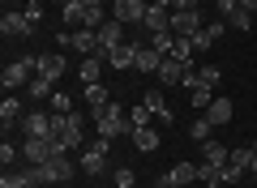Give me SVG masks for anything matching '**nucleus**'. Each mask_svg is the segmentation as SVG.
<instances>
[{"label":"nucleus","mask_w":257,"mask_h":188,"mask_svg":"<svg viewBox=\"0 0 257 188\" xmlns=\"http://www.w3.org/2000/svg\"><path fill=\"white\" fill-rule=\"evenodd\" d=\"M107 154H111V141L99 137V141L82 154V171H86V175H103V171H107Z\"/></svg>","instance_id":"6e6552de"},{"label":"nucleus","mask_w":257,"mask_h":188,"mask_svg":"<svg viewBox=\"0 0 257 188\" xmlns=\"http://www.w3.org/2000/svg\"><path fill=\"white\" fill-rule=\"evenodd\" d=\"M155 188H189V184H180V179H172V171H167V175H159V184Z\"/></svg>","instance_id":"37998d69"},{"label":"nucleus","mask_w":257,"mask_h":188,"mask_svg":"<svg viewBox=\"0 0 257 188\" xmlns=\"http://www.w3.org/2000/svg\"><path fill=\"white\" fill-rule=\"evenodd\" d=\"M202 9H172V22H167V30H172L176 39H193L197 30H202Z\"/></svg>","instance_id":"7ed1b4c3"},{"label":"nucleus","mask_w":257,"mask_h":188,"mask_svg":"<svg viewBox=\"0 0 257 188\" xmlns=\"http://www.w3.org/2000/svg\"><path fill=\"white\" fill-rule=\"evenodd\" d=\"M197 77H202L206 86H214V90H219V81H223V69H219V64H202V69H197Z\"/></svg>","instance_id":"473e14b6"},{"label":"nucleus","mask_w":257,"mask_h":188,"mask_svg":"<svg viewBox=\"0 0 257 188\" xmlns=\"http://www.w3.org/2000/svg\"><path fill=\"white\" fill-rule=\"evenodd\" d=\"M18 145H13V141H5V145H0V162H5V167H13V162H18Z\"/></svg>","instance_id":"58836bf2"},{"label":"nucleus","mask_w":257,"mask_h":188,"mask_svg":"<svg viewBox=\"0 0 257 188\" xmlns=\"http://www.w3.org/2000/svg\"><path fill=\"white\" fill-rule=\"evenodd\" d=\"M150 47H155V52H163V56H172L176 35H172V30H159V35H150Z\"/></svg>","instance_id":"7c9ffc66"},{"label":"nucleus","mask_w":257,"mask_h":188,"mask_svg":"<svg viewBox=\"0 0 257 188\" xmlns=\"http://www.w3.org/2000/svg\"><path fill=\"white\" fill-rule=\"evenodd\" d=\"M142 103L150 107V116H155L159 124H172V107L163 103V94H159V90H146V99H142Z\"/></svg>","instance_id":"6ab92c4d"},{"label":"nucleus","mask_w":257,"mask_h":188,"mask_svg":"<svg viewBox=\"0 0 257 188\" xmlns=\"http://www.w3.org/2000/svg\"><path fill=\"white\" fill-rule=\"evenodd\" d=\"M227 162H236V167H244V171H248V167H253V145H236Z\"/></svg>","instance_id":"72a5a7b5"},{"label":"nucleus","mask_w":257,"mask_h":188,"mask_svg":"<svg viewBox=\"0 0 257 188\" xmlns=\"http://www.w3.org/2000/svg\"><path fill=\"white\" fill-rule=\"evenodd\" d=\"M223 30H227V22H206L202 30H197V35H193V47H197V52H206V47H214L223 39Z\"/></svg>","instance_id":"dca6fc26"},{"label":"nucleus","mask_w":257,"mask_h":188,"mask_svg":"<svg viewBox=\"0 0 257 188\" xmlns=\"http://www.w3.org/2000/svg\"><path fill=\"white\" fill-rule=\"evenodd\" d=\"M22 133L26 137H47V141H52L56 137V116L52 111H26V116H22Z\"/></svg>","instance_id":"0eeeda50"},{"label":"nucleus","mask_w":257,"mask_h":188,"mask_svg":"<svg viewBox=\"0 0 257 188\" xmlns=\"http://www.w3.org/2000/svg\"><path fill=\"white\" fill-rule=\"evenodd\" d=\"M69 175H73V162H69V154H60V158L39 162V167H35V179H39V184H64Z\"/></svg>","instance_id":"39448f33"},{"label":"nucleus","mask_w":257,"mask_h":188,"mask_svg":"<svg viewBox=\"0 0 257 188\" xmlns=\"http://www.w3.org/2000/svg\"><path fill=\"white\" fill-rule=\"evenodd\" d=\"M227 26H236V30H248V26H253V13H248V9H236V13L227 18Z\"/></svg>","instance_id":"c9c22d12"},{"label":"nucleus","mask_w":257,"mask_h":188,"mask_svg":"<svg viewBox=\"0 0 257 188\" xmlns=\"http://www.w3.org/2000/svg\"><path fill=\"white\" fill-rule=\"evenodd\" d=\"M163 60H167L163 52H155L150 43H142V52H138V73H159V69H163Z\"/></svg>","instance_id":"a211bd4d"},{"label":"nucleus","mask_w":257,"mask_h":188,"mask_svg":"<svg viewBox=\"0 0 257 188\" xmlns=\"http://www.w3.org/2000/svg\"><path fill=\"white\" fill-rule=\"evenodd\" d=\"M90 120H94V128H99V137H107V141H116L120 133H133V124H128V116H124V107H120V103L90 107Z\"/></svg>","instance_id":"f257e3e1"},{"label":"nucleus","mask_w":257,"mask_h":188,"mask_svg":"<svg viewBox=\"0 0 257 188\" xmlns=\"http://www.w3.org/2000/svg\"><path fill=\"white\" fill-rule=\"evenodd\" d=\"M30 77H35V56H18V60L5 64V73H0V86H5V90H26Z\"/></svg>","instance_id":"f03ea898"},{"label":"nucleus","mask_w":257,"mask_h":188,"mask_svg":"<svg viewBox=\"0 0 257 188\" xmlns=\"http://www.w3.org/2000/svg\"><path fill=\"white\" fill-rule=\"evenodd\" d=\"M35 184L39 179H35V167H30V162L26 167H9L5 179H0V188H35Z\"/></svg>","instance_id":"4468645a"},{"label":"nucleus","mask_w":257,"mask_h":188,"mask_svg":"<svg viewBox=\"0 0 257 188\" xmlns=\"http://www.w3.org/2000/svg\"><path fill=\"white\" fill-rule=\"evenodd\" d=\"M240 175H244V167H236V162H223V184H236Z\"/></svg>","instance_id":"ea45409f"},{"label":"nucleus","mask_w":257,"mask_h":188,"mask_svg":"<svg viewBox=\"0 0 257 188\" xmlns=\"http://www.w3.org/2000/svg\"><path fill=\"white\" fill-rule=\"evenodd\" d=\"M116 188H138V175H133V167H116Z\"/></svg>","instance_id":"e433bc0d"},{"label":"nucleus","mask_w":257,"mask_h":188,"mask_svg":"<svg viewBox=\"0 0 257 188\" xmlns=\"http://www.w3.org/2000/svg\"><path fill=\"white\" fill-rule=\"evenodd\" d=\"M26 5H35V0H26Z\"/></svg>","instance_id":"8fccbe9b"},{"label":"nucleus","mask_w":257,"mask_h":188,"mask_svg":"<svg viewBox=\"0 0 257 188\" xmlns=\"http://www.w3.org/2000/svg\"><path fill=\"white\" fill-rule=\"evenodd\" d=\"M150 120H155V116H150V107H146V103H142V107H133V111H128V124H133V128L150 124Z\"/></svg>","instance_id":"f704fd0d"},{"label":"nucleus","mask_w":257,"mask_h":188,"mask_svg":"<svg viewBox=\"0 0 257 188\" xmlns=\"http://www.w3.org/2000/svg\"><path fill=\"white\" fill-rule=\"evenodd\" d=\"M146 9H150V0H116V5H111V18L124 22V26H142Z\"/></svg>","instance_id":"9d476101"},{"label":"nucleus","mask_w":257,"mask_h":188,"mask_svg":"<svg viewBox=\"0 0 257 188\" xmlns=\"http://www.w3.org/2000/svg\"><path fill=\"white\" fill-rule=\"evenodd\" d=\"M138 52H142V43H120L116 52L107 56V64L111 69H138Z\"/></svg>","instance_id":"2eb2a0df"},{"label":"nucleus","mask_w":257,"mask_h":188,"mask_svg":"<svg viewBox=\"0 0 257 188\" xmlns=\"http://www.w3.org/2000/svg\"><path fill=\"white\" fill-rule=\"evenodd\" d=\"M193 188H210V184H193Z\"/></svg>","instance_id":"09e8293b"},{"label":"nucleus","mask_w":257,"mask_h":188,"mask_svg":"<svg viewBox=\"0 0 257 188\" xmlns=\"http://www.w3.org/2000/svg\"><path fill=\"white\" fill-rule=\"evenodd\" d=\"M202 116L210 120L214 128H223V124H231V116H236V107H231V99H227V94H214V103H210V107L202 111Z\"/></svg>","instance_id":"9b49d317"},{"label":"nucleus","mask_w":257,"mask_h":188,"mask_svg":"<svg viewBox=\"0 0 257 188\" xmlns=\"http://www.w3.org/2000/svg\"><path fill=\"white\" fill-rule=\"evenodd\" d=\"M193 52H197V47H193V39H176V47H172V60H180L184 69H193Z\"/></svg>","instance_id":"a878e982"},{"label":"nucleus","mask_w":257,"mask_h":188,"mask_svg":"<svg viewBox=\"0 0 257 188\" xmlns=\"http://www.w3.org/2000/svg\"><path fill=\"white\" fill-rule=\"evenodd\" d=\"M77 77H82V86H94V81L103 77V56H86L82 69H77Z\"/></svg>","instance_id":"412c9836"},{"label":"nucleus","mask_w":257,"mask_h":188,"mask_svg":"<svg viewBox=\"0 0 257 188\" xmlns=\"http://www.w3.org/2000/svg\"><path fill=\"white\" fill-rule=\"evenodd\" d=\"M210 133H214V124H210V120H206V116H197V120H193V124H189V137H193V141H197V145H202V141H210Z\"/></svg>","instance_id":"cd10ccee"},{"label":"nucleus","mask_w":257,"mask_h":188,"mask_svg":"<svg viewBox=\"0 0 257 188\" xmlns=\"http://www.w3.org/2000/svg\"><path fill=\"white\" fill-rule=\"evenodd\" d=\"M64 69H69V60H64V56H35V73L39 77H47V81H60L64 77Z\"/></svg>","instance_id":"f8f14e48"},{"label":"nucleus","mask_w":257,"mask_h":188,"mask_svg":"<svg viewBox=\"0 0 257 188\" xmlns=\"http://www.w3.org/2000/svg\"><path fill=\"white\" fill-rule=\"evenodd\" d=\"M184 73H189V69H184L180 60H172V56H167V60H163V69H159L155 77L163 81V86H180V81H184Z\"/></svg>","instance_id":"aec40b11"},{"label":"nucleus","mask_w":257,"mask_h":188,"mask_svg":"<svg viewBox=\"0 0 257 188\" xmlns=\"http://www.w3.org/2000/svg\"><path fill=\"white\" fill-rule=\"evenodd\" d=\"M202 0H172V9H197Z\"/></svg>","instance_id":"c03bdc74"},{"label":"nucleus","mask_w":257,"mask_h":188,"mask_svg":"<svg viewBox=\"0 0 257 188\" xmlns=\"http://www.w3.org/2000/svg\"><path fill=\"white\" fill-rule=\"evenodd\" d=\"M240 9H248V13H257V0H240Z\"/></svg>","instance_id":"a18cd8bd"},{"label":"nucleus","mask_w":257,"mask_h":188,"mask_svg":"<svg viewBox=\"0 0 257 188\" xmlns=\"http://www.w3.org/2000/svg\"><path fill=\"white\" fill-rule=\"evenodd\" d=\"M86 103H90V107H107V90H103V81L86 86Z\"/></svg>","instance_id":"2f4dec72"},{"label":"nucleus","mask_w":257,"mask_h":188,"mask_svg":"<svg viewBox=\"0 0 257 188\" xmlns=\"http://www.w3.org/2000/svg\"><path fill=\"white\" fill-rule=\"evenodd\" d=\"M77 5H86V9H99V5H103V0H77Z\"/></svg>","instance_id":"49530a36"},{"label":"nucleus","mask_w":257,"mask_h":188,"mask_svg":"<svg viewBox=\"0 0 257 188\" xmlns=\"http://www.w3.org/2000/svg\"><path fill=\"white\" fill-rule=\"evenodd\" d=\"M0 120H5V128H9V124H18V120H22V103L13 99V94H9L5 103H0Z\"/></svg>","instance_id":"c85d7f7f"},{"label":"nucleus","mask_w":257,"mask_h":188,"mask_svg":"<svg viewBox=\"0 0 257 188\" xmlns=\"http://www.w3.org/2000/svg\"><path fill=\"white\" fill-rule=\"evenodd\" d=\"M26 94H30V99H52V94H56V81H47V77H39V73H35L30 86H26Z\"/></svg>","instance_id":"b1692460"},{"label":"nucleus","mask_w":257,"mask_h":188,"mask_svg":"<svg viewBox=\"0 0 257 188\" xmlns=\"http://www.w3.org/2000/svg\"><path fill=\"white\" fill-rule=\"evenodd\" d=\"M167 22H172V9H167V5H150L146 18H142V26H146L150 35H159V30H167Z\"/></svg>","instance_id":"f3484780"},{"label":"nucleus","mask_w":257,"mask_h":188,"mask_svg":"<svg viewBox=\"0 0 257 188\" xmlns=\"http://www.w3.org/2000/svg\"><path fill=\"white\" fill-rule=\"evenodd\" d=\"M197 167H202V162H176L172 167V179H180V184H197Z\"/></svg>","instance_id":"393cba45"},{"label":"nucleus","mask_w":257,"mask_h":188,"mask_svg":"<svg viewBox=\"0 0 257 188\" xmlns=\"http://www.w3.org/2000/svg\"><path fill=\"white\" fill-rule=\"evenodd\" d=\"M133 145H138L142 154H155L159 150V133L150 124H142V128H133Z\"/></svg>","instance_id":"4be33fe9"},{"label":"nucleus","mask_w":257,"mask_h":188,"mask_svg":"<svg viewBox=\"0 0 257 188\" xmlns=\"http://www.w3.org/2000/svg\"><path fill=\"white\" fill-rule=\"evenodd\" d=\"M180 86L189 90V103H193L197 111H206V107L214 103V86H206V81L197 77V69H189V73H184V81H180Z\"/></svg>","instance_id":"20e7f679"},{"label":"nucleus","mask_w":257,"mask_h":188,"mask_svg":"<svg viewBox=\"0 0 257 188\" xmlns=\"http://www.w3.org/2000/svg\"><path fill=\"white\" fill-rule=\"evenodd\" d=\"M120 43H124V22L107 18V22H103V26H99V52H94V56H103V64H107V56L116 52Z\"/></svg>","instance_id":"423d86ee"},{"label":"nucleus","mask_w":257,"mask_h":188,"mask_svg":"<svg viewBox=\"0 0 257 188\" xmlns=\"http://www.w3.org/2000/svg\"><path fill=\"white\" fill-rule=\"evenodd\" d=\"M214 5H219V13H223V22H227V18H231V13H236V9H240V0H214Z\"/></svg>","instance_id":"a19ab883"},{"label":"nucleus","mask_w":257,"mask_h":188,"mask_svg":"<svg viewBox=\"0 0 257 188\" xmlns=\"http://www.w3.org/2000/svg\"><path fill=\"white\" fill-rule=\"evenodd\" d=\"M82 18H86V5H77V0H64V26H82Z\"/></svg>","instance_id":"c756f323"},{"label":"nucleus","mask_w":257,"mask_h":188,"mask_svg":"<svg viewBox=\"0 0 257 188\" xmlns=\"http://www.w3.org/2000/svg\"><path fill=\"white\" fill-rule=\"evenodd\" d=\"M197 184H223V167L219 162H202V167H197Z\"/></svg>","instance_id":"bb28decb"},{"label":"nucleus","mask_w":257,"mask_h":188,"mask_svg":"<svg viewBox=\"0 0 257 188\" xmlns=\"http://www.w3.org/2000/svg\"><path fill=\"white\" fill-rule=\"evenodd\" d=\"M47 103H52V111H56V116H69V111H73V103H69V94H52Z\"/></svg>","instance_id":"4c0bfd02"},{"label":"nucleus","mask_w":257,"mask_h":188,"mask_svg":"<svg viewBox=\"0 0 257 188\" xmlns=\"http://www.w3.org/2000/svg\"><path fill=\"white\" fill-rule=\"evenodd\" d=\"M26 18L35 22V26H39V22H43V5H39V0H35V5H26Z\"/></svg>","instance_id":"79ce46f5"},{"label":"nucleus","mask_w":257,"mask_h":188,"mask_svg":"<svg viewBox=\"0 0 257 188\" xmlns=\"http://www.w3.org/2000/svg\"><path fill=\"white\" fill-rule=\"evenodd\" d=\"M248 171H253V175H257V141H253V167H248Z\"/></svg>","instance_id":"de8ad7c7"},{"label":"nucleus","mask_w":257,"mask_h":188,"mask_svg":"<svg viewBox=\"0 0 257 188\" xmlns=\"http://www.w3.org/2000/svg\"><path fill=\"white\" fill-rule=\"evenodd\" d=\"M60 43L73 47L77 56H94V52H99V30H64Z\"/></svg>","instance_id":"1a4fd4ad"},{"label":"nucleus","mask_w":257,"mask_h":188,"mask_svg":"<svg viewBox=\"0 0 257 188\" xmlns=\"http://www.w3.org/2000/svg\"><path fill=\"white\" fill-rule=\"evenodd\" d=\"M227 158H231V150L223 141H214V137H210V141H202V162H219V167H223Z\"/></svg>","instance_id":"5701e85b"},{"label":"nucleus","mask_w":257,"mask_h":188,"mask_svg":"<svg viewBox=\"0 0 257 188\" xmlns=\"http://www.w3.org/2000/svg\"><path fill=\"white\" fill-rule=\"evenodd\" d=\"M0 30H5V39H26L30 30H35V22H30L26 13H5V18H0Z\"/></svg>","instance_id":"ddd939ff"}]
</instances>
